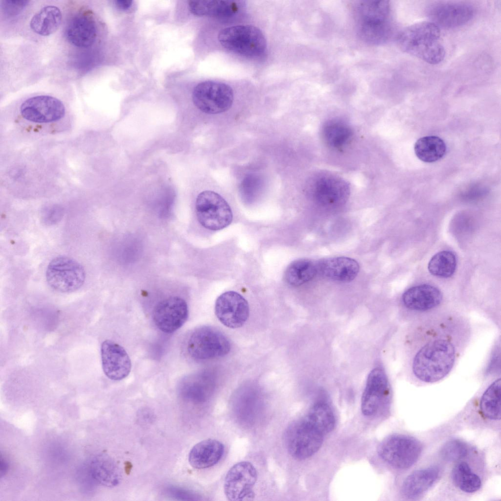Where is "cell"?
Returning a JSON list of instances; mask_svg holds the SVG:
<instances>
[{"mask_svg": "<svg viewBox=\"0 0 501 501\" xmlns=\"http://www.w3.org/2000/svg\"><path fill=\"white\" fill-rule=\"evenodd\" d=\"M4 9L8 14H15L20 11L26 5L28 1L4 0L3 1Z\"/></svg>", "mask_w": 501, "mask_h": 501, "instance_id": "38", "label": "cell"}, {"mask_svg": "<svg viewBox=\"0 0 501 501\" xmlns=\"http://www.w3.org/2000/svg\"><path fill=\"white\" fill-rule=\"evenodd\" d=\"M187 349L192 358L207 360L226 356L230 351V344L221 331L212 327L204 326L192 333Z\"/></svg>", "mask_w": 501, "mask_h": 501, "instance_id": "9", "label": "cell"}, {"mask_svg": "<svg viewBox=\"0 0 501 501\" xmlns=\"http://www.w3.org/2000/svg\"><path fill=\"white\" fill-rule=\"evenodd\" d=\"M195 208L198 221L206 229H222L231 223L233 214L227 202L219 194L210 190L200 193Z\"/></svg>", "mask_w": 501, "mask_h": 501, "instance_id": "8", "label": "cell"}, {"mask_svg": "<svg viewBox=\"0 0 501 501\" xmlns=\"http://www.w3.org/2000/svg\"><path fill=\"white\" fill-rule=\"evenodd\" d=\"M62 19L61 11L58 7L46 6L32 17L30 22V27L38 35L49 36L58 29Z\"/></svg>", "mask_w": 501, "mask_h": 501, "instance_id": "25", "label": "cell"}, {"mask_svg": "<svg viewBox=\"0 0 501 501\" xmlns=\"http://www.w3.org/2000/svg\"><path fill=\"white\" fill-rule=\"evenodd\" d=\"M318 273L328 279L349 282L357 276L360 266L355 259L347 257H335L317 262Z\"/></svg>", "mask_w": 501, "mask_h": 501, "instance_id": "20", "label": "cell"}, {"mask_svg": "<svg viewBox=\"0 0 501 501\" xmlns=\"http://www.w3.org/2000/svg\"><path fill=\"white\" fill-rule=\"evenodd\" d=\"M390 397V387L385 371L380 368L369 373L361 400V410L365 416L375 415Z\"/></svg>", "mask_w": 501, "mask_h": 501, "instance_id": "15", "label": "cell"}, {"mask_svg": "<svg viewBox=\"0 0 501 501\" xmlns=\"http://www.w3.org/2000/svg\"><path fill=\"white\" fill-rule=\"evenodd\" d=\"M457 266L455 253L450 250H443L434 254L428 266L429 272L433 275L448 278L455 273Z\"/></svg>", "mask_w": 501, "mask_h": 501, "instance_id": "33", "label": "cell"}, {"mask_svg": "<svg viewBox=\"0 0 501 501\" xmlns=\"http://www.w3.org/2000/svg\"><path fill=\"white\" fill-rule=\"evenodd\" d=\"M101 357L103 370L106 376L114 381L126 378L131 369V361L126 350L111 340L101 344Z\"/></svg>", "mask_w": 501, "mask_h": 501, "instance_id": "18", "label": "cell"}, {"mask_svg": "<svg viewBox=\"0 0 501 501\" xmlns=\"http://www.w3.org/2000/svg\"><path fill=\"white\" fill-rule=\"evenodd\" d=\"M241 4L239 1L191 0L188 1V5L194 15L228 19L238 13Z\"/></svg>", "mask_w": 501, "mask_h": 501, "instance_id": "22", "label": "cell"}, {"mask_svg": "<svg viewBox=\"0 0 501 501\" xmlns=\"http://www.w3.org/2000/svg\"><path fill=\"white\" fill-rule=\"evenodd\" d=\"M63 211L58 208H52L45 211L42 220L46 225L54 224L59 221L63 216Z\"/></svg>", "mask_w": 501, "mask_h": 501, "instance_id": "37", "label": "cell"}, {"mask_svg": "<svg viewBox=\"0 0 501 501\" xmlns=\"http://www.w3.org/2000/svg\"><path fill=\"white\" fill-rule=\"evenodd\" d=\"M471 336L470 320L458 312L445 311L409 322L405 343L409 377L423 384L444 379Z\"/></svg>", "mask_w": 501, "mask_h": 501, "instance_id": "1", "label": "cell"}, {"mask_svg": "<svg viewBox=\"0 0 501 501\" xmlns=\"http://www.w3.org/2000/svg\"><path fill=\"white\" fill-rule=\"evenodd\" d=\"M422 445L410 436L394 434L385 438L379 444L377 453L385 462L398 469L410 467L418 459Z\"/></svg>", "mask_w": 501, "mask_h": 501, "instance_id": "6", "label": "cell"}, {"mask_svg": "<svg viewBox=\"0 0 501 501\" xmlns=\"http://www.w3.org/2000/svg\"><path fill=\"white\" fill-rule=\"evenodd\" d=\"M89 473L94 482L101 485L113 487L120 481V471L114 461L106 454L94 456L89 465Z\"/></svg>", "mask_w": 501, "mask_h": 501, "instance_id": "23", "label": "cell"}, {"mask_svg": "<svg viewBox=\"0 0 501 501\" xmlns=\"http://www.w3.org/2000/svg\"><path fill=\"white\" fill-rule=\"evenodd\" d=\"M224 444L214 439H207L195 444L188 455L190 465L197 469L211 467L217 464L223 456Z\"/></svg>", "mask_w": 501, "mask_h": 501, "instance_id": "21", "label": "cell"}, {"mask_svg": "<svg viewBox=\"0 0 501 501\" xmlns=\"http://www.w3.org/2000/svg\"><path fill=\"white\" fill-rule=\"evenodd\" d=\"M482 393L480 409L482 414L491 420L501 419V379L494 377Z\"/></svg>", "mask_w": 501, "mask_h": 501, "instance_id": "29", "label": "cell"}, {"mask_svg": "<svg viewBox=\"0 0 501 501\" xmlns=\"http://www.w3.org/2000/svg\"><path fill=\"white\" fill-rule=\"evenodd\" d=\"M439 473L437 467H432L416 470L404 481L401 491L407 498H415L426 492L437 479Z\"/></svg>", "mask_w": 501, "mask_h": 501, "instance_id": "24", "label": "cell"}, {"mask_svg": "<svg viewBox=\"0 0 501 501\" xmlns=\"http://www.w3.org/2000/svg\"><path fill=\"white\" fill-rule=\"evenodd\" d=\"M357 22H383L390 20V5L387 0H362L355 7Z\"/></svg>", "mask_w": 501, "mask_h": 501, "instance_id": "27", "label": "cell"}, {"mask_svg": "<svg viewBox=\"0 0 501 501\" xmlns=\"http://www.w3.org/2000/svg\"><path fill=\"white\" fill-rule=\"evenodd\" d=\"M65 107L56 97L41 95L30 97L22 103L20 113L23 118L35 123L59 120L65 114Z\"/></svg>", "mask_w": 501, "mask_h": 501, "instance_id": "13", "label": "cell"}, {"mask_svg": "<svg viewBox=\"0 0 501 501\" xmlns=\"http://www.w3.org/2000/svg\"><path fill=\"white\" fill-rule=\"evenodd\" d=\"M188 316L185 301L178 296L165 299L156 306L153 320L157 327L165 333H172L181 328Z\"/></svg>", "mask_w": 501, "mask_h": 501, "instance_id": "17", "label": "cell"}, {"mask_svg": "<svg viewBox=\"0 0 501 501\" xmlns=\"http://www.w3.org/2000/svg\"><path fill=\"white\" fill-rule=\"evenodd\" d=\"M474 9L463 2L441 1L432 4L427 10L431 22L438 27L451 28L469 22L474 15Z\"/></svg>", "mask_w": 501, "mask_h": 501, "instance_id": "16", "label": "cell"}, {"mask_svg": "<svg viewBox=\"0 0 501 501\" xmlns=\"http://www.w3.org/2000/svg\"><path fill=\"white\" fill-rule=\"evenodd\" d=\"M304 417L324 435L331 432L335 427L334 414L330 407L325 402L315 404Z\"/></svg>", "mask_w": 501, "mask_h": 501, "instance_id": "31", "label": "cell"}, {"mask_svg": "<svg viewBox=\"0 0 501 501\" xmlns=\"http://www.w3.org/2000/svg\"><path fill=\"white\" fill-rule=\"evenodd\" d=\"M215 313L219 320L230 328L242 326L248 320L250 308L248 301L240 294L234 291H228L221 294L216 299Z\"/></svg>", "mask_w": 501, "mask_h": 501, "instance_id": "14", "label": "cell"}, {"mask_svg": "<svg viewBox=\"0 0 501 501\" xmlns=\"http://www.w3.org/2000/svg\"><path fill=\"white\" fill-rule=\"evenodd\" d=\"M452 478L455 484L464 492H475L481 486L479 477L472 472L465 462H460L455 466L452 471Z\"/></svg>", "mask_w": 501, "mask_h": 501, "instance_id": "34", "label": "cell"}, {"mask_svg": "<svg viewBox=\"0 0 501 501\" xmlns=\"http://www.w3.org/2000/svg\"><path fill=\"white\" fill-rule=\"evenodd\" d=\"M358 35L364 42L372 45L386 43L392 34L390 20L384 22H357Z\"/></svg>", "mask_w": 501, "mask_h": 501, "instance_id": "26", "label": "cell"}, {"mask_svg": "<svg viewBox=\"0 0 501 501\" xmlns=\"http://www.w3.org/2000/svg\"><path fill=\"white\" fill-rule=\"evenodd\" d=\"M324 436L303 417L287 427L285 433L286 447L293 458L304 460L318 451Z\"/></svg>", "mask_w": 501, "mask_h": 501, "instance_id": "4", "label": "cell"}, {"mask_svg": "<svg viewBox=\"0 0 501 501\" xmlns=\"http://www.w3.org/2000/svg\"><path fill=\"white\" fill-rule=\"evenodd\" d=\"M257 479L254 465L246 461L233 465L227 472L224 490L227 499L231 501L251 500L254 497L253 488Z\"/></svg>", "mask_w": 501, "mask_h": 501, "instance_id": "12", "label": "cell"}, {"mask_svg": "<svg viewBox=\"0 0 501 501\" xmlns=\"http://www.w3.org/2000/svg\"><path fill=\"white\" fill-rule=\"evenodd\" d=\"M467 452V447L464 443L458 440H452L442 446L440 454L445 460L455 461L465 457Z\"/></svg>", "mask_w": 501, "mask_h": 501, "instance_id": "35", "label": "cell"}, {"mask_svg": "<svg viewBox=\"0 0 501 501\" xmlns=\"http://www.w3.org/2000/svg\"><path fill=\"white\" fill-rule=\"evenodd\" d=\"M97 36L96 23L89 12L79 13L68 22L65 29V36L71 45L87 48L95 42Z\"/></svg>", "mask_w": 501, "mask_h": 501, "instance_id": "19", "label": "cell"}, {"mask_svg": "<svg viewBox=\"0 0 501 501\" xmlns=\"http://www.w3.org/2000/svg\"><path fill=\"white\" fill-rule=\"evenodd\" d=\"M414 152L417 157L425 162H433L445 155L446 146L444 141L436 136L420 138L415 142Z\"/></svg>", "mask_w": 501, "mask_h": 501, "instance_id": "30", "label": "cell"}, {"mask_svg": "<svg viewBox=\"0 0 501 501\" xmlns=\"http://www.w3.org/2000/svg\"><path fill=\"white\" fill-rule=\"evenodd\" d=\"M218 40L227 50L248 58L262 57L266 51L267 43L263 33L252 25H236L222 29Z\"/></svg>", "mask_w": 501, "mask_h": 501, "instance_id": "3", "label": "cell"}, {"mask_svg": "<svg viewBox=\"0 0 501 501\" xmlns=\"http://www.w3.org/2000/svg\"><path fill=\"white\" fill-rule=\"evenodd\" d=\"M132 0H118L115 1L116 6L120 9L127 10L129 8L132 4Z\"/></svg>", "mask_w": 501, "mask_h": 501, "instance_id": "39", "label": "cell"}, {"mask_svg": "<svg viewBox=\"0 0 501 501\" xmlns=\"http://www.w3.org/2000/svg\"><path fill=\"white\" fill-rule=\"evenodd\" d=\"M317 273V262L301 258L294 260L287 266L284 279L289 285L298 286L312 280Z\"/></svg>", "mask_w": 501, "mask_h": 501, "instance_id": "28", "label": "cell"}, {"mask_svg": "<svg viewBox=\"0 0 501 501\" xmlns=\"http://www.w3.org/2000/svg\"><path fill=\"white\" fill-rule=\"evenodd\" d=\"M46 277L49 286L54 290L71 293L83 286L86 273L83 267L75 259L66 256H58L48 264Z\"/></svg>", "mask_w": 501, "mask_h": 501, "instance_id": "7", "label": "cell"}, {"mask_svg": "<svg viewBox=\"0 0 501 501\" xmlns=\"http://www.w3.org/2000/svg\"><path fill=\"white\" fill-rule=\"evenodd\" d=\"M165 493L169 497L178 500H194L197 497L195 494L188 489L174 486L167 487Z\"/></svg>", "mask_w": 501, "mask_h": 501, "instance_id": "36", "label": "cell"}, {"mask_svg": "<svg viewBox=\"0 0 501 501\" xmlns=\"http://www.w3.org/2000/svg\"><path fill=\"white\" fill-rule=\"evenodd\" d=\"M308 189L313 200L326 207L342 205L350 194L349 186L344 180L327 174L317 175L312 178Z\"/></svg>", "mask_w": 501, "mask_h": 501, "instance_id": "11", "label": "cell"}, {"mask_svg": "<svg viewBox=\"0 0 501 501\" xmlns=\"http://www.w3.org/2000/svg\"><path fill=\"white\" fill-rule=\"evenodd\" d=\"M440 36V28L436 25L431 22H422L404 29L397 40L404 52L435 65L443 61L445 55Z\"/></svg>", "mask_w": 501, "mask_h": 501, "instance_id": "2", "label": "cell"}, {"mask_svg": "<svg viewBox=\"0 0 501 501\" xmlns=\"http://www.w3.org/2000/svg\"><path fill=\"white\" fill-rule=\"evenodd\" d=\"M194 105L202 112L218 114L228 111L233 100L232 89L219 82L207 81L198 84L192 92Z\"/></svg>", "mask_w": 501, "mask_h": 501, "instance_id": "10", "label": "cell"}, {"mask_svg": "<svg viewBox=\"0 0 501 501\" xmlns=\"http://www.w3.org/2000/svg\"><path fill=\"white\" fill-rule=\"evenodd\" d=\"M443 300L442 292L438 288L428 284L411 287L406 290L401 297L409 322L445 312L440 309Z\"/></svg>", "mask_w": 501, "mask_h": 501, "instance_id": "5", "label": "cell"}, {"mask_svg": "<svg viewBox=\"0 0 501 501\" xmlns=\"http://www.w3.org/2000/svg\"><path fill=\"white\" fill-rule=\"evenodd\" d=\"M322 135L327 144L334 148H341L350 139L352 131L345 123L338 120H331L323 126Z\"/></svg>", "mask_w": 501, "mask_h": 501, "instance_id": "32", "label": "cell"}]
</instances>
